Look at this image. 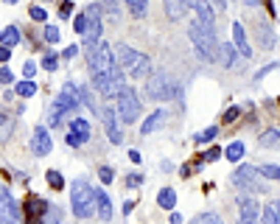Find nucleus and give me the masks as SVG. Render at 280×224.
<instances>
[{
	"mask_svg": "<svg viewBox=\"0 0 280 224\" xmlns=\"http://www.w3.org/2000/svg\"><path fill=\"white\" fill-rule=\"evenodd\" d=\"M132 210H135V202H129V199H126V205H123V213L129 216V213H132Z\"/></svg>",
	"mask_w": 280,
	"mask_h": 224,
	"instance_id": "51",
	"label": "nucleus"
},
{
	"mask_svg": "<svg viewBox=\"0 0 280 224\" xmlns=\"http://www.w3.org/2000/svg\"><path fill=\"white\" fill-rule=\"evenodd\" d=\"M11 129H14V115L9 109L0 107V140H9Z\"/></svg>",
	"mask_w": 280,
	"mask_h": 224,
	"instance_id": "20",
	"label": "nucleus"
},
{
	"mask_svg": "<svg viewBox=\"0 0 280 224\" xmlns=\"http://www.w3.org/2000/svg\"><path fill=\"white\" fill-rule=\"evenodd\" d=\"M219 157H222V149H210V151H205L202 163H213V160H219Z\"/></svg>",
	"mask_w": 280,
	"mask_h": 224,
	"instance_id": "44",
	"label": "nucleus"
},
{
	"mask_svg": "<svg viewBox=\"0 0 280 224\" xmlns=\"http://www.w3.org/2000/svg\"><path fill=\"white\" fill-rule=\"evenodd\" d=\"M188 37H190V42H193V51L199 54V59H205V62H213V59H216V48H219L216 31H207V28L190 23Z\"/></svg>",
	"mask_w": 280,
	"mask_h": 224,
	"instance_id": "5",
	"label": "nucleus"
},
{
	"mask_svg": "<svg viewBox=\"0 0 280 224\" xmlns=\"http://www.w3.org/2000/svg\"><path fill=\"white\" fill-rule=\"evenodd\" d=\"M185 11H188V6H185V3H171V0L165 3V14H168L171 20H180V17L185 14Z\"/></svg>",
	"mask_w": 280,
	"mask_h": 224,
	"instance_id": "27",
	"label": "nucleus"
},
{
	"mask_svg": "<svg viewBox=\"0 0 280 224\" xmlns=\"http://www.w3.org/2000/svg\"><path fill=\"white\" fill-rule=\"evenodd\" d=\"M0 224H11V221H9V219H3V216H0Z\"/></svg>",
	"mask_w": 280,
	"mask_h": 224,
	"instance_id": "54",
	"label": "nucleus"
},
{
	"mask_svg": "<svg viewBox=\"0 0 280 224\" xmlns=\"http://www.w3.org/2000/svg\"><path fill=\"white\" fill-rule=\"evenodd\" d=\"M244 151H247V149H244V143H238V140H235V143H230V146H227V151H222V154L227 157V160L238 163V160L244 157Z\"/></svg>",
	"mask_w": 280,
	"mask_h": 224,
	"instance_id": "26",
	"label": "nucleus"
},
{
	"mask_svg": "<svg viewBox=\"0 0 280 224\" xmlns=\"http://www.w3.org/2000/svg\"><path fill=\"white\" fill-rule=\"evenodd\" d=\"M45 180H48V185H51L53 191H62V188H64V176L59 174V171H48Z\"/></svg>",
	"mask_w": 280,
	"mask_h": 224,
	"instance_id": "28",
	"label": "nucleus"
},
{
	"mask_svg": "<svg viewBox=\"0 0 280 224\" xmlns=\"http://www.w3.org/2000/svg\"><path fill=\"white\" fill-rule=\"evenodd\" d=\"M98 115H101V121H104L106 138H110L112 143H121V126H118V121H115V109L104 107V109H98Z\"/></svg>",
	"mask_w": 280,
	"mask_h": 224,
	"instance_id": "17",
	"label": "nucleus"
},
{
	"mask_svg": "<svg viewBox=\"0 0 280 224\" xmlns=\"http://www.w3.org/2000/svg\"><path fill=\"white\" fill-rule=\"evenodd\" d=\"M238 224H258L261 221V202L258 199H249V196H244V199H238Z\"/></svg>",
	"mask_w": 280,
	"mask_h": 224,
	"instance_id": "11",
	"label": "nucleus"
},
{
	"mask_svg": "<svg viewBox=\"0 0 280 224\" xmlns=\"http://www.w3.org/2000/svg\"><path fill=\"white\" fill-rule=\"evenodd\" d=\"M93 87L101 93V96L110 101V98H118V93L126 87V81H123V73L121 70H110V73H101V76H93Z\"/></svg>",
	"mask_w": 280,
	"mask_h": 224,
	"instance_id": "7",
	"label": "nucleus"
},
{
	"mask_svg": "<svg viewBox=\"0 0 280 224\" xmlns=\"http://www.w3.org/2000/svg\"><path fill=\"white\" fill-rule=\"evenodd\" d=\"M9 56H11V51H9V48H3V45H0V62H9Z\"/></svg>",
	"mask_w": 280,
	"mask_h": 224,
	"instance_id": "49",
	"label": "nucleus"
},
{
	"mask_svg": "<svg viewBox=\"0 0 280 224\" xmlns=\"http://www.w3.org/2000/svg\"><path fill=\"white\" fill-rule=\"evenodd\" d=\"M87 14V28H84V45H93L101 39V17H98V9H95V3L90 6V9L84 11Z\"/></svg>",
	"mask_w": 280,
	"mask_h": 224,
	"instance_id": "13",
	"label": "nucleus"
},
{
	"mask_svg": "<svg viewBox=\"0 0 280 224\" xmlns=\"http://www.w3.org/2000/svg\"><path fill=\"white\" fill-rule=\"evenodd\" d=\"M143 185V174H129L126 176V188H140Z\"/></svg>",
	"mask_w": 280,
	"mask_h": 224,
	"instance_id": "41",
	"label": "nucleus"
},
{
	"mask_svg": "<svg viewBox=\"0 0 280 224\" xmlns=\"http://www.w3.org/2000/svg\"><path fill=\"white\" fill-rule=\"evenodd\" d=\"M84 56L90 62V73L93 76H101V73H110L115 70V56H112V48L106 42H93V45H84Z\"/></svg>",
	"mask_w": 280,
	"mask_h": 224,
	"instance_id": "3",
	"label": "nucleus"
},
{
	"mask_svg": "<svg viewBox=\"0 0 280 224\" xmlns=\"http://www.w3.org/2000/svg\"><path fill=\"white\" fill-rule=\"evenodd\" d=\"M0 81H3V84H11V81H14V73H11L9 68H3L0 70Z\"/></svg>",
	"mask_w": 280,
	"mask_h": 224,
	"instance_id": "46",
	"label": "nucleus"
},
{
	"mask_svg": "<svg viewBox=\"0 0 280 224\" xmlns=\"http://www.w3.org/2000/svg\"><path fill=\"white\" fill-rule=\"evenodd\" d=\"M157 205L160 208H165V210H171L177 205V193H174V188H163L160 191V196H157Z\"/></svg>",
	"mask_w": 280,
	"mask_h": 224,
	"instance_id": "23",
	"label": "nucleus"
},
{
	"mask_svg": "<svg viewBox=\"0 0 280 224\" xmlns=\"http://www.w3.org/2000/svg\"><path fill=\"white\" fill-rule=\"evenodd\" d=\"M70 11H73V3H62V6H59V14H62V17H68Z\"/></svg>",
	"mask_w": 280,
	"mask_h": 224,
	"instance_id": "48",
	"label": "nucleus"
},
{
	"mask_svg": "<svg viewBox=\"0 0 280 224\" xmlns=\"http://www.w3.org/2000/svg\"><path fill=\"white\" fill-rule=\"evenodd\" d=\"M73 28H76V34H84V28H87V14H84V11H81V14H76Z\"/></svg>",
	"mask_w": 280,
	"mask_h": 224,
	"instance_id": "37",
	"label": "nucleus"
},
{
	"mask_svg": "<svg viewBox=\"0 0 280 224\" xmlns=\"http://www.w3.org/2000/svg\"><path fill=\"white\" fill-rule=\"evenodd\" d=\"M95 9L104 11V14H110L112 23H118V11H121V6H118V3H95Z\"/></svg>",
	"mask_w": 280,
	"mask_h": 224,
	"instance_id": "29",
	"label": "nucleus"
},
{
	"mask_svg": "<svg viewBox=\"0 0 280 224\" xmlns=\"http://www.w3.org/2000/svg\"><path fill=\"white\" fill-rule=\"evenodd\" d=\"M258 37H261V45H264V48H275V37H272L269 28L258 26Z\"/></svg>",
	"mask_w": 280,
	"mask_h": 224,
	"instance_id": "31",
	"label": "nucleus"
},
{
	"mask_svg": "<svg viewBox=\"0 0 280 224\" xmlns=\"http://www.w3.org/2000/svg\"><path fill=\"white\" fill-rule=\"evenodd\" d=\"M190 11H196V26L207 28V31H216V14H213V6L207 3H185Z\"/></svg>",
	"mask_w": 280,
	"mask_h": 224,
	"instance_id": "12",
	"label": "nucleus"
},
{
	"mask_svg": "<svg viewBox=\"0 0 280 224\" xmlns=\"http://www.w3.org/2000/svg\"><path fill=\"white\" fill-rule=\"evenodd\" d=\"M238 115H241V107H230L227 112H224V123H233Z\"/></svg>",
	"mask_w": 280,
	"mask_h": 224,
	"instance_id": "42",
	"label": "nucleus"
},
{
	"mask_svg": "<svg viewBox=\"0 0 280 224\" xmlns=\"http://www.w3.org/2000/svg\"><path fill=\"white\" fill-rule=\"evenodd\" d=\"M261 146H277V129H269V132L261 138Z\"/></svg>",
	"mask_w": 280,
	"mask_h": 224,
	"instance_id": "38",
	"label": "nucleus"
},
{
	"mask_svg": "<svg viewBox=\"0 0 280 224\" xmlns=\"http://www.w3.org/2000/svg\"><path fill=\"white\" fill-rule=\"evenodd\" d=\"M17 93H20L23 98H31L34 93H37V84H34V81H20V84H17Z\"/></svg>",
	"mask_w": 280,
	"mask_h": 224,
	"instance_id": "33",
	"label": "nucleus"
},
{
	"mask_svg": "<svg viewBox=\"0 0 280 224\" xmlns=\"http://www.w3.org/2000/svg\"><path fill=\"white\" fill-rule=\"evenodd\" d=\"M20 28H17V26H9V28H6V31H3V37H0V42H3V48H17V45H20Z\"/></svg>",
	"mask_w": 280,
	"mask_h": 224,
	"instance_id": "21",
	"label": "nucleus"
},
{
	"mask_svg": "<svg viewBox=\"0 0 280 224\" xmlns=\"http://www.w3.org/2000/svg\"><path fill=\"white\" fill-rule=\"evenodd\" d=\"M73 213L76 219H90L95 213V188L87 180H76L73 182Z\"/></svg>",
	"mask_w": 280,
	"mask_h": 224,
	"instance_id": "4",
	"label": "nucleus"
},
{
	"mask_svg": "<svg viewBox=\"0 0 280 224\" xmlns=\"http://www.w3.org/2000/svg\"><path fill=\"white\" fill-rule=\"evenodd\" d=\"M129 160H132V163H140V151L132 149V151H129Z\"/></svg>",
	"mask_w": 280,
	"mask_h": 224,
	"instance_id": "50",
	"label": "nucleus"
},
{
	"mask_svg": "<svg viewBox=\"0 0 280 224\" xmlns=\"http://www.w3.org/2000/svg\"><path fill=\"white\" fill-rule=\"evenodd\" d=\"M112 56H115V68L121 70V73H129L132 79H143V76H148V70H152V59L146 54H140V51L129 48V45H115Z\"/></svg>",
	"mask_w": 280,
	"mask_h": 224,
	"instance_id": "2",
	"label": "nucleus"
},
{
	"mask_svg": "<svg viewBox=\"0 0 280 224\" xmlns=\"http://www.w3.org/2000/svg\"><path fill=\"white\" fill-rule=\"evenodd\" d=\"M264 224H280L277 221V205L275 202H269L264 208Z\"/></svg>",
	"mask_w": 280,
	"mask_h": 224,
	"instance_id": "30",
	"label": "nucleus"
},
{
	"mask_svg": "<svg viewBox=\"0 0 280 224\" xmlns=\"http://www.w3.org/2000/svg\"><path fill=\"white\" fill-rule=\"evenodd\" d=\"M233 39H235V48L241 51V56H249V54H252V48L247 45V31H244L241 23H233Z\"/></svg>",
	"mask_w": 280,
	"mask_h": 224,
	"instance_id": "19",
	"label": "nucleus"
},
{
	"mask_svg": "<svg viewBox=\"0 0 280 224\" xmlns=\"http://www.w3.org/2000/svg\"><path fill=\"white\" fill-rule=\"evenodd\" d=\"M146 93H148L152 101H171V98L180 93V84H177L168 73H154L146 84Z\"/></svg>",
	"mask_w": 280,
	"mask_h": 224,
	"instance_id": "6",
	"label": "nucleus"
},
{
	"mask_svg": "<svg viewBox=\"0 0 280 224\" xmlns=\"http://www.w3.org/2000/svg\"><path fill=\"white\" fill-rule=\"evenodd\" d=\"M48 199L42 196H28L26 205H23V216H26V224H42V216L48 210Z\"/></svg>",
	"mask_w": 280,
	"mask_h": 224,
	"instance_id": "10",
	"label": "nucleus"
},
{
	"mask_svg": "<svg viewBox=\"0 0 280 224\" xmlns=\"http://www.w3.org/2000/svg\"><path fill=\"white\" fill-rule=\"evenodd\" d=\"M28 11H31V17H34V20H39V23H42L45 20V9H42V6H31V9H28Z\"/></svg>",
	"mask_w": 280,
	"mask_h": 224,
	"instance_id": "43",
	"label": "nucleus"
},
{
	"mask_svg": "<svg viewBox=\"0 0 280 224\" xmlns=\"http://www.w3.org/2000/svg\"><path fill=\"white\" fill-rule=\"evenodd\" d=\"M233 185L241 188V191H261V174H258V168L241 166L233 174Z\"/></svg>",
	"mask_w": 280,
	"mask_h": 224,
	"instance_id": "9",
	"label": "nucleus"
},
{
	"mask_svg": "<svg viewBox=\"0 0 280 224\" xmlns=\"http://www.w3.org/2000/svg\"><path fill=\"white\" fill-rule=\"evenodd\" d=\"M95 213L101 216V221H110L112 219V202L104 191H95Z\"/></svg>",
	"mask_w": 280,
	"mask_h": 224,
	"instance_id": "18",
	"label": "nucleus"
},
{
	"mask_svg": "<svg viewBox=\"0 0 280 224\" xmlns=\"http://www.w3.org/2000/svg\"><path fill=\"white\" fill-rule=\"evenodd\" d=\"M0 216H3V219H9L11 224H14L17 216H20V208H17V202L11 199L9 188H3V185H0Z\"/></svg>",
	"mask_w": 280,
	"mask_h": 224,
	"instance_id": "15",
	"label": "nucleus"
},
{
	"mask_svg": "<svg viewBox=\"0 0 280 224\" xmlns=\"http://www.w3.org/2000/svg\"><path fill=\"white\" fill-rule=\"evenodd\" d=\"M62 208H56V205H48L45 216H42V224H62Z\"/></svg>",
	"mask_w": 280,
	"mask_h": 224,
	"instance_id": "24",
	"label": "nucleus"
},
{
	"mask_svg": "<svg viewBox=\"0 0 280 224\" xmlns=\"http://www.w3.org/2000/svg\"><path fill=\"white\" fill-rule=\"evenodd\" d=\"M258 174L266 176V180H277V176H280V168H277V166H264V168H258Z\"/></svg>",
	"mask_w": 280,
	"mask_h": 224,
	"instance_id": "36",
	"label": "nucleus"
},
{
	"mask_svg": "<svg viewBox=\"0 0 280 224\" xmlns=\"http://www.w3.org/2000/svg\"><path fill=\"white\" fill-rule=\"evenodd\" d=\"M163 118H165V112H163V109H154V112H152V118H148V121L143 123V135L154 132V129L160 126V121H163Z\"/></svg>",
	"mask_w": 280,
	"mask_h": 224,
	"instance_id": "25",
	"label": "nucleus"
},
{
	"mask_svg": "<svg viewBox=\"0 0 280 224\" xmlns=\"http://www.w3.org/2000/svg\"><path fill=\"white\" fill-rule=\"evenodd\" d=\"M216 56L222 59L224 68H233V64H235V51H233V45H227V42H219Z\"/></svg>",
	"mask_w": 280,
	"mask_h": 224,
	"instance_id": "22",
	"label": "nucleus"
},
{
	"mask_svg": "<svg viewBox=\"0 0 280 224\" xmlns=\"http://www.w3.org/2000/svg\"><path fill=\"white\" fill-rule=\"evenodd\" d=\"M42 68H45V70H56V68H59V59L53 56V54H48V56L42 59Z\"/></svg>",
	"mask_w": 280,
	"mask_h": 224,
	"instance_id": "40",
	"label": "nucleus"
},
{
	"mask_svg": "<svg viewBox=\"0 0 280 224\" xmlns=\"http://www.w3.org/2000/svg\"><path fill=\"white\" fill-rule=\"evenodd\" d=\"M98 176H101V182H106V185H110V182H112V168L104 166V168L98 171Z\"/></svg>",
	"mask_w": 280,
	"mask_h": 224,
	"instance_id": "45",
	"label": "nucleus"
},
{
	"mask_svg": "<svg viewBox=\"0 0 280 224\" xmlns=\"http://www.w3.org/2000/svg\"><path fill=\"white\" fill-rule=\"evenodd\" d=\"M31 149H34V154H39V157L51 154L53 143H51V135H48V129H45V126H37V129H34V138H31Z\"/></svg>",
	"mask_w": 280,
	"mask_h": 224,
	"instance_id": "16",
	"label": "nucleus"
},
{
	"mask_svg": "<svg viewBox=\"0 0 280 224\" xmlns=\"http://www.w3.org/2000/svg\"><path fill=\"white\" fill-rule=\"evenodd\" d=\"M81 104H90V107H93L90 93H87V90H81V87H76L73 81H68V84L62 87V93L56 96V101H53L48 121H51L53 126H56V123H62V115H64V112H70V109L81 107Z\"/></svg>",
	"mask_w": 280,
	"mask_h": 224,
	"instance_id": "1",
	"label": "nucleus"
},
{
	"mask_svg": "<svg viewBox=\"0 0 280 224\" xmlns=\"http://www.w3.org/2000/svg\"><path fill=\"white\" fill-rule=\"evenodd\" d=\"M129 11H132L135 17H146V11H148V6L143 3V0H132L129 3Z\"/></svg>",
	"mask_w": 280,
	"mask_h": 224,
	"instance_id": "35",
	"label": "nucleus"
},
{
	"mask_svg": "<svg viewBox=\"0 0 280 224\" xmlns=\"http://www.w3.org/2000/svg\"><path fill=\"white\" fill-rule=\"evenodd\" d=\"M23 73H26V81H28V79H31L34 73H37V64H34V62H26V68H23Z\"/></svg>",
	"mask_w": 280,
	"mask_h": 224,
	"instance_id": "47",
	"label": "nucleus"
},
{
	"mask_svg": "<svg viewBox=\"0 0 280 224\" xmlns=\"http://www.w3.org/2000/svg\"><path fill=\"white\" fill-rule=\"evenodd\" d=\"M138 115H140L138 93H135L132 87H123V90L118 93V118H121L123 123H135Z\"/></svg>",
	"mask_w": 280,
	"mask_h": 224,
	"instance_id": "8",
	"label": "nucleus"
},
{
	"mask_svg": "<svg viewBox=\"0 0 280 224\" xmlns=\"http://www.w3.org/2000/svg\"><path fill=\"white\" fill-rule=\"evenodd\" d=\"M45 39H48V42H59V39H62L59 28H56V26H48V28H45Z\"/></svg>",
	"mask_w": 280,
	"mask_h": 224,
	"instance_id": "39",
	"label": "nucleus"
},
{
	"mask_svg": "<svg viewBox=\"0 0 280 224\" xmlns=\"http://www.w3.org/2000/svg\"><path fill=\"white\" fill-rule=\"evenodd\" d=\"M219 135V126H207L205 132H199L196 135V143H207V140H213Z\"/></svg>",
	"mask_w": 280,
	"mask_h": 224,
	"instance_id": "34",
	"label": "nucleus"
},
{
	"mask_svg": "<svg viewBox=\"0 0 280 224\" xmlns=\"http://www.w3.org/2000/svg\"><path fill=\"white\" fill-rule=\"evenodd\" d=\"M73 56H76V48H73V45H70V48L64 51V59H73Z\"/></svg>",
	"mask_w": 280,
	"mask_h": 224,
	"instance_id": "53",
	"label": "nucleus"
},
{
	"mask_svg": "<svg viewBox=\"0 0 280 224\" xmlns=\"http://www.w3.org/2000/svg\"><path fill=\"white\" fill-rule=\"evenodd\" d=\"M90 140V123L84 118H73L70 121V135H68V143L70 146H81Z\"/></svg>",
	"mask_w": 280,
	"mask_h": 224,
	"instance_id": "14",
	"label": "nucleus"
},
{
	"mask_svg": "<svg viewBox=\"0 0 280 224\" xmlns=\"http://www.w3.org/2000/svg\"><path fill=\"white\" fill-rule=\"evenodd\" d=\"M190 224H224L222 219H219L216 213H199V216H193V221Z\"/></svg>",
	"mask_w": 280,
	"mask_h": 224,
	"instance_id": "32",
	"label": "nucleus"
},
{
	"mask_svg": "<svg viewBox=\"0 0 280 224\" xmlns=\"http://www.w3.org/2000/svg\"><path fill=\"white\" fill-rule=\"evenodd\" d=\"M0 37H3V31H0Z\"/></svg>",
	"mask_w": 280,
	"mask_h": 224,
	"instance_id": "55",
	"label": "nucleus"
},
{
	"mask_svg": "<svg viewBox=\"0 0 280 224\" xmlns=\"http://www.w3.org/2000/svg\"><path fill=\"white\" fill-rule=\"evenodd\" d=\"M168 221H171V224H180V221H182V216H180V213H171V216H168Z\"/></svg>",
	"mask_w": 280,
	"mask_h": 224,
	"instance_id": "52",
	"label": "nucleus"
}]
</instances>
